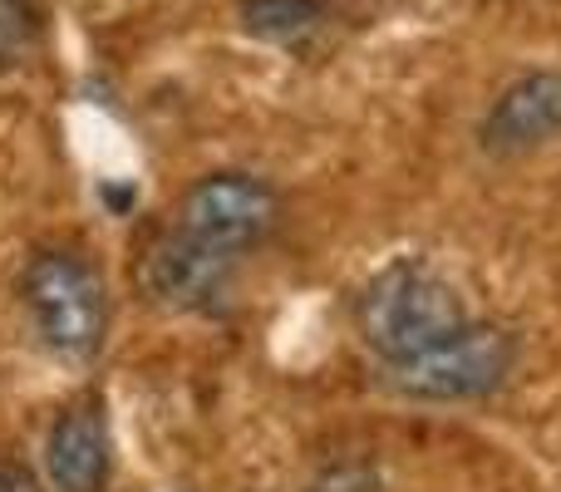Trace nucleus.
I'll list each match as a JSON object with an SVG mask.
<instances>
[{
	"label": "nucleus",
	"mask_w": 561,
	"mask_h": 492,
	"mask_svg": "<svg viewBox=\"0 0 561 492\" xmlns=\"http://www.w3.org/2000/svg\"><path fill=\"white\" fill-rule=\"evenodd\" d=\"M39 45V10L35 0H0V75L25 65V55Z\"/></svg>",
	"instance_id": "obj_9"
},
{
	"label": "nucleus",
	"mask_w": 561,
	"mask_h": 492,
	"mask_svg": "<svg viewBox=\"0 0 561 492\" xmlns=\"http://www.w3.org/2000/svg\"><path fill=\"white\" fill-rule=\"evenodd\" d=\"M0 492H39L35 473L20 464H0Z\"/></svg>",
	"instance_id": "obj_11"
},
{
	"label": "nucleus",
	"mask_w": 561,
	"mask_h": 492,
	"mask_svg": "<svg viewBox=\"0 0 561 492\" xmlns=\"http://www.w3.org/2000/svg\"><path fill=\"white\" fill-rule=\"evenodd\" d=\"M306 492H379V473L369 464H340L325 468Z\"/></svg>",
	"instance_id": "obj_10"
},
{
	"label": "nucleus",
	"mask_w": 561,
	"mask_h": 492,
	"mask_svg": "<svg viewBox=\"0 0 561 492\" xmlns=\"http://www.w3.org/2000/svg\"><path fill=\"white\" fill-rule=\"evenodd\" d=\"M39 340L59 359H94L108 330V290L99 271L75 251H39L20 276Z\"/></svg>",
	"instance_id": "obj_2"
},
{
	"label": "nucleus",
	"mask_w": 561,
	"mask_h": 492,
	"mask_svg": "<svg viewBox=\"0 0 561 492\" xmlns=\"http://www.w3.org/2000/svg\"><path fill=\"white\" fill-rule=\"evenodd\" d=\"M168 227H178V232H187L193 242L213 251L247 261V251L266 247L280 227V197L262 178L227 168V173H207L203 183L187 187Z\"/></svg>",
	"instance_id": "obj_4"
},
{
	"label": "nucleus",
	"mask_w": 561,
	"mask_h": 492,
	"mask_svg": "<svg viewBox=\"0 0 561 492\" xmlns=\"http://www.w3.org/2000/svg\"><path fill=\"white\" fill-rule=\"evenodd\" d=\"M557 134H561V69H533V75L513 79V84L493 99L483 128H478L483 148L497 158L542 148V144H552Z\"/></svg>",
	"instance_id": "obj_6"
},
{
	"label": "nucleus",
	"mask_w": 561,
	"mask_h": 492,
	"mask_svg": "<svg viewBox=\"0 0 561 492\" xmlns=\"http://www.w3.org/2000/svg\"><path fill=\"white\" fill-rule=\"evenodd\" d=\"M330 0H242V30L256 39H276V45H296L310 30L325 25Z\"/></svg>",
	"instance_id": "obj_8"
},
{
	"label": "nucleus",
	"mask_w": 561,
	"mask_h": 492,
	"mask_svg": "<svg viewBox=\"0 0 561 492\" xmlns=\"http://www.w3.org/2000/svg\"><path fill=\"white\" fill-rule=\"evenodd\" d=\"M45 473L59 492H104L108 483V419L99 399L59 409L45 438Z\"/></svg>",
	"instance_id": "obj_7"
},
{
	"label": "nucleus",
	"mask_w": 561,
	"mask_h": 492,
	"mask_svg": "<svg viewBox=\"0 0 561 492\" xmlns=\"http://www.w3.org/2000/svg\"><path fill=\"white\" fill-rule=\"evenodd\" d=\"M468 300L448 271H438L428 256H394L365 281L355 300L359 340L385 365H404L444 340H454L468 325Z\"/></svg>",
	"instance_id": "obj_1"
},
{
	"label": "nucleus",
	"mask_w": 561,
	"mask_h": 492,
	"mask_svg": "<svg viewBox=\"0 0 561 492\" xmlns=\"http://www.w3.org/2000/svg\"><path fill=\"white\" fill-rule=\"evenodd\" d=\"M517 365V335L503 325H483L468 320L454 340L404 365H389V385L409 399H428V404H463V399H483L507 385Z\"/></svg>",
	"instance_id": "obj_3"
},
{
	"label": "nucleus",
	"mask_w": 561,
	"mask_h": 492,
	"mask_svg": "<svg viewBox=\"0 0 561 492\" xmlns=\"http://www.w3.org/2000/svg\"><path fill=\"white\" fill-rule=\"evenodd\" d=\"M242 261L227 256V251H213L203 242H193L187 232L168 227L158 232V242L144 251L138 261V286H144L148 300H158L163 310H217L222 296L232 290V276Z\"/></svg>",
	"instance_id": "obj_5"
}]
</instances>
